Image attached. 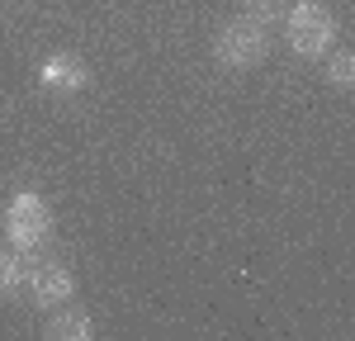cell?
<instances>
[{
    "label": "cell",
    "mask_w": 355,
    "mask_h": 341,
    "mask_svg": "<svg viewBox=\"0 0 355 341\" xmlns=\"http://www.w3.org/2000/svg\"><path fill=\"white\" fill-rule=\"evenodd\" d=\"M331 15L318 5V0H299L294 10H289V43H294V53L299 57H322L331 48Z\"/></svg>",
    "instance_id": "obj_1"
},
{
    "label": "cell",
    "mask_w": 355,
    "mask_h": 341,
    "mask_svg": "<svg viewBox=\"0 0 355 341\" xmlns=\"http://www.w3.org/2000/svg\"><path fill=\"white\" fill-rule=\"evenodd\" d=\"M48 232H53V213H48L43 195L24 190V195L10 199V242H15L19 252H33Z\"/></svg>",
    "instance_id": "obj_2"
},
{
    "label": "cell",
    "mask_w": 355,
    "mask_h": 341,
    "mask_svg": "<svg viewBox=\"0 0 355 341\" xmlns=\"http://www.w3.org/2000/svg\"><path fill=\"white\" fill-rule=\"evenodd\" d=\"M266 57V24H256L251 15L232 19L218 33V62L223 67H256Z\"/></svg>",
    "instance_id": "obj_3"
},
{
    "label": "cell",
    "mask_w": 355,
    "mask_h": 341,
    "mask_svg": "<svg viewBox=\"0 0 355 341\" xmlns=\"http://www.w3.org/2000/svg\"><path fill=\"white\" fill-rule=\"evenodd\" d=\"M28 284H33V304H38V308H53L62 299H71V275H67V265H38V270L28 275Z\"/></svg>",
    "instance_id": "obj_4"
},
{
    "label": "cell",
    "mask_w": 355,
    "mask_h": 341,
    "mask_svg": "<svg viewBox=\"0 0 355 341\" xmlns=\"http://www.w3.org/2000/svg\"><path fill=\"white\" fill-rule=\"evenodd\" d=\"M43 81L57 85V90H81V85H85V71L71 62V57H53V62L43 67Z\"/></svg>",
    "instance_id": "obj_5"
},
{
    "label": "cell",
    "mask_w": 355,
    "mask_h": 341,
    "mask_svg": "<svg viewBox=\"0 0 355 341\" xmlns=\"http://www.w3.org/2000/svg\"><path fill=\"white\" fill-rule=\"evenodd\" d=\"M48 332L53 337H90V317L85 313H67V317H57Z\"/></svg>",
    "instance_id": "obj_6"
},
{
    "label": "cell",
    "mask_w": 355,
    "mask_h": 341,
    "mask_svg": "<svg viewBox=\"0 0 355 341\" xmlns=\"http://www.w3.org/2000/svg\"><path fill=\"white\" fill-rule=\"evenodd\" d=\"M19 275H24V270H19V261L0 252V294H10V289L19 284Z\"/></svg>",
    "instance_id": "obj_7"
},
{
    "label": "cell",
    "mask_w": 355,
    "mask_h": 341,
    "mask_svg": "<svg viewBox=\"0 0 355 341\" xmlns=\"http://www.w3.org/2000/svg\"><path fill=\"white\" fill-rule=\"evenodd\" d=\"M331 81H336V85H351L355 81V57L351 53L331 57Z\"/></svg>",
    "instance_id": "obj_8"
},
{
    "label": "cell",
    "mask_w": 355,
    "mask_h": 341,
    "mask_svg": "<svg viewBox=\"0 0 355 341\" xmlns=\"http://www.w3.org/2000/svg\"><path fill=\"white\" fill-rule=\"evenodd\" d=\"M246 15H251L256 24H266V19L275 15V0H251V10H246Z\"/></svg>",
    "instance_id": "obj_9"
}]
</instances>
